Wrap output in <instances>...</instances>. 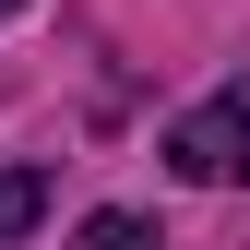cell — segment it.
<instances>
[{
	"mask_svg": "<svg viewBox=\"0 0 250 250\" xmlns=\"http://www.w3.org/2000/svg\"><path fill=\"white\" fill-rule=\"evenodd\" d=\"M0 12H24V0H0Z\"/></svg>",
	"mask_w": 250,
	"mask_h": 250,
	"instance_id": "4",
	"label": "cell"
},
{
	"mask_svg": "<svg viewBox=\"0 0 250 250\" xmlns=\"http://www.w3.org/2000/svg\"><path fill=\"white\" fill-rule=\"evenodd\" d=\"M72 250H155V227H143V214H83Z\"/></svg>",
	"mask_w": 250,
	"mask_h": 250,
	"instance_id": "3",
	"label": "cell"
},
{
	"mask_svg": "<svg viewBox=\"0 0 250 250\" xmlns=\"http://www.w3.org/2000/svg\"><path fill=\"white\" fill-rule=\"evenodd\" d=\"M167 167H179V179H250V72L214 83V96L167 131Z\"/></svg>",
	"mask_w": 250,
	"mask_h": 250,
	"instance_id": "1",
	"label": "cell"
},
{
	"mask_svg": "<svg viewBox=\"0 0 250 250\" xmlns=\"http://www.w3.org/2000/svg\"><path fill=\"white\" fill-rule=\"evenodd\" d=\"M36 214H48V179H36V167H12V179H0V238H24Z\"/></svg>",
	"mask_w": 250,
	"mask_h": 250,
	"instance_id": "2",
	"label": "cell"
}]
</instances>
